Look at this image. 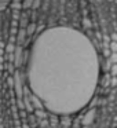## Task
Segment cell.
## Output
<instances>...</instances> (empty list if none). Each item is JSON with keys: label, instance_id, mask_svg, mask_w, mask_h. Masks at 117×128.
Instances as JSON below:
<instances>
[{"label": "cell", "instance_id": "cell-24", "mask_svg": "<svg viewBox=\"0 0 117 128\" xmlns=\"http://www.w3.org/2000/svg\"><path fill=\"white\" fill-rule=\"evenodd\" d=\"M95 36H96L98 40H102V33L100 32H95Z\"/></svg>", "mask_w": 117, "mask_h": 128}, {"label": "cell", "instance_id": "cell-35", "mask_svg": "<svg viewBox=\"0 0 117 128\" xmlns=\"http://www.w3.org/2000/svg\"><path fill=\"white\" fill-rule=\"evenodd\" d=\"M0 28H2V21H0Z\"/></svg>", "mask_w": 117, "mask_h": 128}, {"label": "cell", "instance_id": "cell-5", "mask_svg": "<svg viewBox=\"0 0 117 128\" xmlns=\"http://www.w3.org/2000/svg\"><path fill=\"white\" fill-rule=\"evenodd\" d=\"M4 70H7V73H10V74L12 76L17 69H15L14 64H8V62H7V64H4Z\"/></svg>", "mask_w": 117, "mask_h": 128}, {"label": "cell", "instance_id": "cell-7", "mask_svg": "<svg viewBox=\"0 0 117 128\" xmlns=\"http://www.w3.org/2000/svg\"><path fill=\"white\" fill-rule=\"evenodd\" d=\"M32 3H33V0H22V10H28L32 7Z\"/></svg>", "mask_w": 117, "mask_h": 128}, {"label": "cell", "instance_id": "cell-6", "mask_svg": "<svg viewBox=\"0 0 117 128\" xmlns=\"http://www.w3.org/2000/svg\"><path fill=\"white\" fill-rule=\"evenodd\" d=\"M14 51H15V44L7 43V44L4 46V54H14Z\"/></svg>", "mask_w": 117, "mask_h": 128}, {"label": "cell", "instance_id": "cell-13", "mask_svg": "<svg viewBox=\"0 0 117 128\" xmlns=\"http://www.w3.org/2000/svg\"><path fill=\"white\" fill-rule=\"evenodd\" d=\"M40 4H42V0H33V3H32V7H30V8L33 10V11H36V10L40 7Z\"/></svg>", "mask_w": 117, "mask_h": 128}, {"label": "cell", "instance_id": "cell-11", "mask_svg": "<svg viewBox=\"0 0 117 128\" xmlns=\"http://www.w3.org/2000/svg\"><path fill=\"white\" fill-rule=\"evenodd\" d=\"M20 17H21V11H17V10H12L11 12V18L14 21H20Z\"/></svg>", "mask_w": 117, "mask_h": 128}, {"label": "cell", "instance_id": "cell-15", "mask_svg": "<svg viewBox=\"0 0 117 128\" xmlns=\"http://www.w3.org/2000/svg\"><path fill=\"white\" fill-rule=\"evenodd\" d=\"M39 124L42 125L43 128H48V127H50V122H48V118H46V120H39Z\"/></svg>", "mask_w": 117, "mask_h": 128}, {"label": "cell", "instance_id": "cell-21", "mask_svg": "<svg viewBox=\"0 0 117 128\" xmlns=\"http://www.w3.org/2000/svg\"><path fill=\"white\" fill-rule=\"evenodd\" d=\"M102 50H103V55H105V56H108V58H109V56H110V50H109V48H102Z\"/></svg>", "mask_w": 117, "mask_h": 128}, {"label": "cell", "instance_id": "cell-33", "mask_svg": "<svg viewBox=\"0 0 117 128\" xmlns=\"http://www.w3.org/2000/svg\"><path fill=\"white\" fill-rule=\"evenodd\" d=\"M83 128H88V125H84V127Z\"/></svg>", "mask_w": 117, "mask_h": 128}, {"label": "cell", "instance_id": "cell-2", "mask_svg": "<svg viewBox=\"0 0 117 128\" xmlns=\"http://www.w3.org/2000/svg\"><path fill=\"white\" fill-rule=\"evenodd\" d=\"M15 37H17V42H18V46H21L24 43V40H25V37H26V32H25V29H18V32H17V34H15Z\"/></svg>", "mask_w": 117, "mask_h": 128}, {"label": "cell", "instance_id": "cell-9", "mask_svg": "<svg viewBox=\"0 0 117 128\" xmlns=\"http://www.w3.org/2000/svg\"><path fill=\"white\" fill-rule=\"evenodd\" d=\"M62 125H64V128H68V127H70V118L68 116H64L62 117Z\"/></svg>", "mask_w": 117, "mask_h": 128}, {"label": "cell", "instance_id": "cell-26", "mask_svg": "<svg viewBox=\"0 0 117 128\" xmlns=\"http://www.w3.org/2000/svg\"><path fill=\"white\" fill-rule=\"evenodd\" d=\"M112 86L116 87V77H112Z\"/></svg>", "mask_w": 117, "mask_h": 128}, {"label": "cell", "instance_id": "cell-10", "mask_svg": "<svg viewBox=\"0 0 117 128\" xmlns=\"http://www.w3.org/2000/svg\"><path fill=\"white\" fill-rule=\"evenodd\" d=\"M11 8L12 10H17V11H22V4L21 3H15V2H11Z\"/></svg>", "mask_w": 117, "mask_h": 128}, {"label": "cell", "instance_id": "cell-31", "mask_svg": "<svg viewBox=\"0 0 117 128\" xmlns=\"http://www.w3.org/2000/svg\"><path fill=\"white\" fill-rule=\"evenodd\" d=\"M0 64H4V58H3V56H0Z\"/></svg>", "mask_w": 117, "mask_h": 128}, {"label": "cell", "instance_id": "cell-28", "mask_svg": "<svg viewBox=\"0 0 117 128\" xmlns=\"http://www.w3.org/2000/svg\"><path fill=\"white\" fill-rule=\"evenodd\" d=\"M4 70V64H0V73Z\"/></svg>", "mask_w": 117, "mask_h": 128}, {"label": "cell", "instance_id": "cell-4", "mask_svg": "<svg viewBox=\"0 0 117 128\" xmlns=\"http://www.w3.org/2000/svg\"><path fill=\"white\" fill-rule=\"evenodd\" d=\"M33 116H36L39 120H46V118H48V114L46 113L43 109H34V112H33Z\"/></svg>", "mask_w": 117, "mask_h": 128}, {"label": "cell", "instance_id": "cell-18", "mask_svg": "<svg viewBox=\"0 0 117 128\" xmlns=\"http://www.w3.org/2000/svg\"><path fill=\"white\" fill-rule=\"evenodd\" d=\"M110 73H112V77H116V70H117V68H116V64H113V65H110Z\"/></svg>", "mask_w": 117, "mask_h": 128}, {"label": "cell", "instance_id": "cell-25", "mask_svg": "<svg viewBox=\"0 0 117 128\" xmlns=\"http://www.w3.org/2000/svg\"><path fill=\"white\" fill-rule=\"evenodd\" d=\"M4 46H6V43H4L3 40H0V48H3L4 50Z\"/></svg>", "mask_w": 117, "mask_h": 128}, {"label": "cell", "instance_id": "cell-8", "mask_svg": "<svg viewBox=\"0 0 117 128\" xmlns=\"http://www.w3.org/2000/svg\"><path fill=\"white\" fill-rule=\"evenodd\" d=\"M83 26H84V28H87V29H90L92 26V22H91V20H90L88 17H84L83 18Z\"/></svg>", "mask_w": 117, "mask_h": 128}, {"label": "cell", "instance_id": "cell-17", "mask_svg": "<svg viewBox=\"0 0 117 128\" xmlns=\"http://www.w3.org/2000/svg\"><path fill=\"white\" fill-rule=\"evenodd\" d=\"M112 40H110V36L109 34H102V43H105V44H109Z\"/></svg>", "mask_w": 117, "mask_h": 128}, {"label": "cell", "instance_id": "cell-22", "mask_svg": "<svg viewBox=\"0 0 117 128\" xmlns=\"http://www.w3.org/2000/svg\"><path fill=\"white\" fill-rule=\"evenodd\" d=\"M7 8V3H4V2H0V12L3 11V10Z\"/></svg>", "mask_w": 117, "mask_h": 128}, {"label": "cell", "instance_id": "cell-19", "mask_svg": "<svg viewBox=\"0 0 117 128\" xmlns=\"http://www.w3.org/2000/svg\"><path fill=\"white\" fill-rule=\"evenodd\" d=\"M8 43H10V44H15V43H17V37L8 34Z\"/></svg>", "mask_w": 117, "mask_h": 128}, {"label": "cell", "instance_id": "cell-20", "mask_svg": "<svg viewBox=\"0 0 117 128\" xmlns=\"http://www.w3.org/2000/svg\"><path fill=\"white\" fill-rule=\"evenodd\" d=\"M10 28H18V21H14V20H11L10 21Z\"/></svg>", "mask_w": 117, "mask_h": 128}, {"label": "cell", "instance_id": "cell-29", "mask_svg": "<svg viewBox=\"0 0 117 128\" xmlns=\"http://www.w3.org/2000/svg\"><path fill=\"white\" fill-rule=\"evenodd\" d=\"M83 14H84V17H87V14H88V10L84 8V10H83Z\"/></svg>", "mask_w": 117, "mask_h": 128}, {"label": "cell", "instance_id": "cell-16", "mask_svg": "<svg viewBox=\"0 0 117 128\" xmlns=\"http://www.w3.org/2000/svg\"><path fill=\"white\" fill-rule=\"evenodd\" d=\"M6 80H7V86H8L10 88H14V78H12V76H8Z\"/></svg>", "mask_w": 117, "mask_h": 128}, {"label": "cell", "instance_id": "cell-12", "mask_svg": "<svg viewBox=\"0 0 117 128\" xmlns=\"http://www.w3.org/2000/svg\"><path fill=\"white\" fill-rule=\"evenodd\" d=\"M15 108L20 109V110H25V108H24V102H22V99H15Z\"/></svg>", "mask_w": 117, "mask_h": 128}, {"label": "cell", "instance_id": "cell-14", "mask_svg": "<svg viewBox=\"0 0 117 128\" xmlns=\"http://www.w3.org/2000/svg\"><path fill=\"white\" fill-rule=\"evenodd\" d=\"M108 61L110 62L112 65H113V64H116V62H117V55H116V52H112V54H110V56H109V59H108Z\"/></svg>", "mask_w": 117, "mask_h": 128}, {"label": "cell", "instance_id": "cell-3", "mask_svg": "<svg viewBox=\"0 0 117 128\" xmlns=\"http://www.w3.org/2000/svg\"><path fill=\"white\" fill-rule=\"evenodd\" d=\"M37 29V24L36 22H29L28 26L25 28V32H26V36H32V34L36 32Z\"/></svg>", "mask_w": 117, "mask_h": 128}, {"label": "cell", "instance_id": "cell-27", "mask_svg": "<svg viewBox=\"0 0 117 128\" xmlns=\"http://www.w3.org/2000/svg\"><path fill=\"white\" fill-rule=\"evenodd\" d=\"M21 128H30V127L28 125V122H24V124H22V127H21Z\"/></svg>", "mask_w": 117, "mask_h": 128}, {"label": "cell", "instance_id": "cell-32", "mask_svg": "<svg viewBox=\"0 0 117 128\" xmlns=\"http://www.w3.org/2000/svg\"><path fill=\"white\" fill-rule=\"evenodd\" d=\"M12 2H15V3H21L22 0H12Z\"/></svg>", "mask_w": 117, "mask_h": 128}, {"label": "cell", "instance_id": "cell-1", "mask_svg": "<svg viewBox=\"0 0 117 128\" xmlns=\"http://www.w3.org/2000/svg\"><path fill=\"white\" fill-rule=\"evenodd\" d=\"M29 100H30L32 106H33L34 109H43V103L40 102V99L33 94V92H30V94H29Z\"/></svg>", "mask_w": 117, "mask_h": 128}, {"label": "cell", "instance_id": "cell-34", "mask_svg": "<svg viewBox=\"0 0 117 128\" xmlns=\"http://www.w3.org/2000/svg\"><path fill=\"white\" fill-rule=\"evenodd\" d=\"M0 20H2V12H0Z\"/></svg>", "mask_w": 117, "mask_h": 128}, {"label": "cell", "instance_id": "cell-23", "mask_svg": "<svg viewBox=\"0 0 117 128\" xmlns=\"http://www.w3.org/2000/svg\"><path fill=\"white\" fill-rule=\"evenodd\" d=\"M17 32H18V28H10V34H11V36H15Z\"/></svg>", "mask_w": 117, "mask_h": 128}, {"label": "cell", "instance_id": "cell-30", "mask_svg": "<svg viewBox=\"0 0 117 128\" xmlns=\"http://www.w3.org/2000/svg\"><path fill=\"white\" fill-rule=\"evenodd\" d=\"M4 55V50L3 48H0V56H3Z\"/></svg>", "mask_w": 117, "mask_h": 128}]
</instances>
